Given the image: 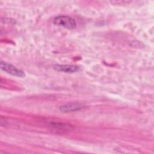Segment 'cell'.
Listing matches in <instances>:
<instances>
[{"mask_svg": "<svg viewBox=\"0 0 154 154\" xmlns=\"http://www.w3.org/2000/svg\"><path fill=\"white\" fill-rule=\"evenodd\" d=\"M1 69L7 73L10 74L13 76L21 78L25 76V74L23 70L18 69L17 67L11 64L4 61L1 62Z\"/></svg>", "mask_w": 154, "mask_h": 154, "instance_id": "2", "label": "cell"}, {"mask_svg": "<svg viewBox=\"0 0 154 154\" xmlns=\"http://www.w3.org/2000/svg\"><path fill=\"white\" fill-rule=\"evenodd\" d=\"M83 106L79 103H69L61 105L60 110L63 112H70L82 109Z\"/></svg>", "mask_w": 154, "mask_h": 154, "instance_id": "4", "label": "cell"}, {"mask_svg": "<svg viewBox=\"0 0 154 154\" xmlns=\"http://www.w3.org/2000/svg\"><path fill=\"white\" fill-rule=\"evenodd\" d=\"M54 69L57 71L64 73H75L79 70L77 66L70 64H56L54 66Z\"/></svg>", "mask_w": 154, "mask_h": 154, "instance_id": "3", "label": "cell"}, {"mask_svg": "<svg viewBox=\"0 0 154 154\" xmlns=\"http://www.w3.org/2000/svg\"><path fill=\"white\" fill-rule=\"evenodd\" d=\"M54 23L55 25L64 27L69 29H73L76 27V23L71 17L66 15H59L54 19Z\"/></svg>", "mask_w": 154, "mask_h": 154, "instance_id": "1", "label": "cell"}]
</instances>
